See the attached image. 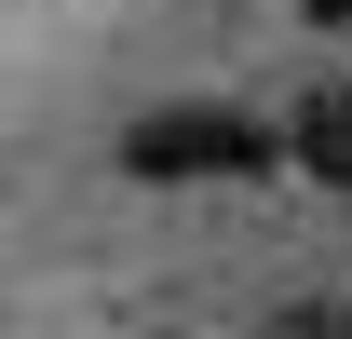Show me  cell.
I'll return each instance as SVG.
<instances>
[{"label":"cell","mask_w":352,"mask_h":339,"mask_svg":"<svg viewBox=\"0 0 352 339\" xmlns=\"http://www.w3.org/2000/svg\"><path fill=\"white\" fill-rule=\"evenodd\" d=\"M271 163H285V136L258 109H135L122 123V176H149V190H176V176H271Z\"/></svg>","instance_id":"cell-1"},{"label":"cell","mask_w":352,"mask_h":339,"mask_svg":"<svg viewBox=\"0 0 352 339\" xmlns=\"http://www.w3.org/2000/svg\"><path fill=\"white\" fill-rule=\"evenodd\" d=\"M285 163H311L325 190H352V82L298 95V123H285Z\"/></svg>","instance_id":"cell-2"},{"label":"cell","mask_w":352,"mask_h":339,"mask_svg":"<svg viewBox=\"0 0 352 339\" xmlns=\"http://www.w3.org/2000/svg\"><path fill=\"white\" fill-rule=\"evenodd\" d=\"M258 339H352V298H285Z\"/></svg>","instance_id":"cell-3"},{"label":"cell","mask_w":352,"mask_h":339,"mask_svg":"<svg viewBox=\"0 0 352 339\" xmlns=\"http://www.w3.org/2000/svg\"><path fill=\"white\" fill-rule=\"evenodd\" d=\"M298 14H311V28H352V0H298Z\"/></svg>","instance_id":"cell-4"}]
</instances>
